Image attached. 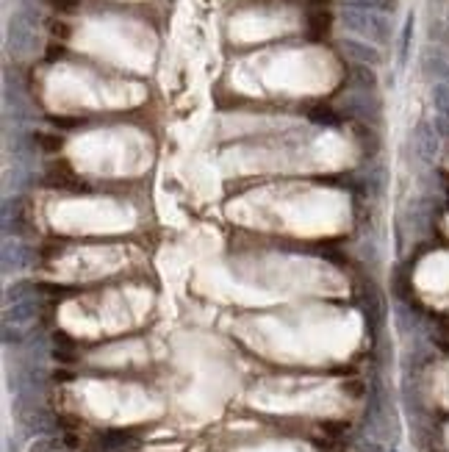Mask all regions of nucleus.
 <instances>
[{
	"label": "nucleus",
	"mask_w": 449,
	"mask_h": 452,
	"mask_svg": "<svg viewBox=\"0 0 449 452\" xmlns=\"http://www.w3.org/2000/svg\"><path fill=\"white\" fill-rule=\"evenodd\" d=\"M59 11H72V6H75V0H50Z\"/></svg>",
	"instance_id": "obj_5"
},
{
	"label": "nucleus",
	"mask_w": 449,
	"mask_h": 452,
	"mask_svg": "<svg viewBox=\"0 0 449 452\" xmlns=\"http://www.w3.org/2000/svg\"><path fill=\"white\" fill-rule=\"evenodd\" d=\"M358 3H369V6H377V9H394L397 0H358Z\"/></svg>",
	"instance_id": "obj_4"
},
{
	"label": "nucleus",
	"mask_w": 449,
	"mask_h": 452,
	"mask_svg": "<svg viewBox=\"0 0 449 452\" xmlns=\"http://www.w3.org/2000/svg\"><path fill=\"white\" fill-rule=\"evenodd\" d=\"M311 120L319 125H333V111L324 106H317V108H311Z\"/></svg>",
	"instance_id": "obj_2"
},
{
	"label": "nucleus",
	"mask_w": 449,
	"mask_h": 452,
	"mask_svg": "<svg viewBox=\"0 0 449 452\" xmlns=\"http://www.w3.org/2000/svg\"><path fill=\"white\" fill-rule=\"evenodd\" d=\"M36 142H42V147H45L47 153H53V150H62V139H56V136H47V133H36Z\"/></svg>",
	"instance_id": "obj_3"
},
{
	"label": "nucleus",
	"mask_w": 449,
	"mask_h": 452,
	"mask_svg": "<svg viewBox=\"0 0 449 452\" xmlns=\"http://www.w3.org/2000/svg\"><path fill=\"white\" fill-rule=\"evenodd\" d=\"M344 23H347L353 31L375 36V39H383L385 31H388V23H385L380 14H372V11H344Z\"/></svg>",
	"instance_id": "obj_1"
}]
</instances>
